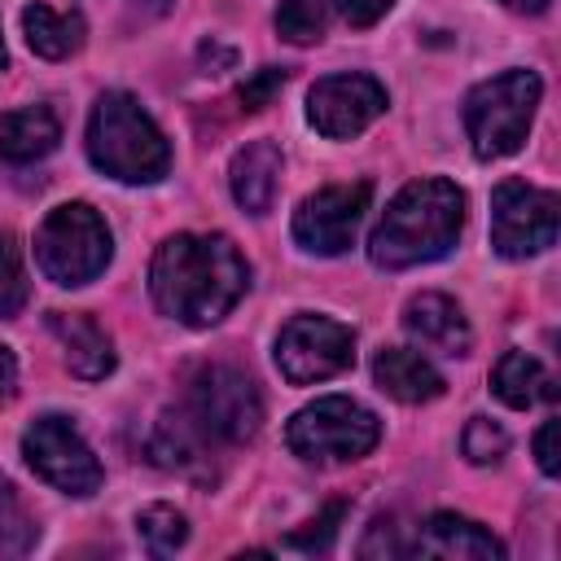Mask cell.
Listing matches in <instances>:
<instances>
[{"label": "cell", "instance_id": "cell-32", "mask_svg": "<svg viewBox=\"0 0 561 561\" xmlns=\"http://www.w3.org/2000/svg\"><path fill=\"white\" fill-rule=\"evenodd\" d=\"M0 70H4V39H0Z\"/></svg>", "mask_w": 561, "mask_h": 561}, {"label": "cell", "instance_id": "cell-19", "mask_svg": "<svg viewBox=\"0 0 561 561\" xmlns=\"http://www.w3.org/2000/svg\"><path fill=\"white\" fill-rule=\"evenodd\" d=\"M57 140H61V127L48 105H22V110L0 114V158L13 167L48 158Z\"/></svg>", "mask_w": 561, "mask_h": 561}, {"label": "cell", "instance_id": "cell-18", "mask_svg": "<svg viewBox=\"0 0 561 561\" xmlns=\"http://www.w3.org/2000/svg\"><path fill=\"white\" fill-rule=\"evenodd\" d=\"M373 381L399 403H430L443 394V373L408 346H381L373 359Z\"/></svg>", "mask_w": 561, "mask_h": 561}, {"label": "cell", "instance_id": "cell-11", "mask_svg": "<svg viewBox=\"0 0 561 561\" xmlns=\"http://www.w3.org/2000/svg\"><path fill=\"white\" fill-rule=\"evenodd\" d=\"M368 202H373V184L368 180H359V184H329V188L302 197L298 210H294V241H298V250L324 254V259L351 250L355 228H359Z\"/></svg>", "mask_w": 561, "mask_h": 561}, {"label": "cell", "instance_id": "cell-22", "mask_svg": "<svg viewBox=\"0 0 561 561\" xmlns=\"http://www.w3.org/2000/svg\"><path fill=\"white\" fill-rule=\"evenodd\" d=\"M136 530H140V539H145V548H149L153 557H171V552L184 548V539H188V522H184V513L171 508V504H149V508L136 517Z\"/></svg>", "mask_w": 561, "mask_h": 561}, {"label": "cell", "instance_id": "cell-30", "mask_svg": "<svg viewBox=\"0 0 561 561\" xmlns=\"http://www.w3.org/2000/svg\"><path fill=\"white\" fill-rule=\"evenodd\" d=\"M13 390H18V359L9 346H0V403L13 399Z\"/></svg>", "mask_w": 561, "mask_h": 561}, {"label": "cell", "instance_id": "cell-29", "mask_svg": "<svg viewBox=\"0 0 561 561\" xmlns=\"http://www.w3.org/2000/svg\"><path fill=\"white\" fill-rule=\"evenodd\" d=\"M337 9H342V18L351 22V26H373V22H381L390 9H394V0H337Z\"/></svg>", "mask_w": 561, "mask_h": 561}, {"label": "cell", "instance_id": "cell-12", "mask_svg": "<svg viewBox=\"0 0 561 561\" xmlns=\"http://www.w3.org/2000/svg\"><path fill=\"white\" fill-rule=\"evenodd\" d=\"M390 96L373 75H324L307 92V123L329 140H351L386 114Z\"/></svg>", "mask_w": 561, "mask_h": 561}, {"label": "cell", "instance_id": "cell-10", "mask_svg": "<svg viewBox=\"0 0 561 561\" xmlns=\"http://www.w3.org/2000/svg\"><path fill=\"white\" fill-rule=\"evenodd\" d=\"M355 364V333L342 320L329 316H294L276 333V368L294 386H311L324 377H337Z\"/></svg>", "mask_w": 561, "mask_h": 561}, {"label": "cell", "instance_id": "cell-2", "mask_svg": "<svg viewBox=\"0 0 561 561\" xmlns=\"http://www.w3.org/2000/svg\"><path fill=\"white\" fill-rule=\"evenodd\" d=\"M460 228H465V193L443 175L412 180L381 210L368 237V259L386 272L421 267L443 259L456 245Z\"/></svg>", "mask_w": 561, "mask_h": 561}, {"label": "cell", "instance_id": "cell-28", "mask_svg": "<svg viewBox=\"0 0 561 561\" xmlns=\"http://www.w3.org/2000/svg\"><path fill=\"white\" fill-rule=\"evenodd\" d=\"M557 434H561V421H557V416H548V421L539 425V434H535V460H539V469H543L548 478H557V473H561Z\"/></svg>", "mask_w": 561, "mask_h": 561}, {"label": "cell", "instance_id": "cell-24", "mask_svg": "<svg viewBox=\"0 0 561 561\" xmlns=\"http://www.w3.org/2000/svg\"><path fill=\"white\" fill-rule=\"evenodd\" d=\"M26 307V272L22 250L9 232H0V316H18Z\"/></svg>", "mask_w": 561, "mask_h": 561}, {"label": "cell", "instance_id": "cell-6", "mask_svg": "<svg viewBox=\"0 0 561 561\" xmlns=\"http://www.w3.org/2000/svg\"><path fill=\"white\" fill-rule=\"evenodd\" d=\"M381 438V421L346 399V394H324L307 408H298L285 425V443L298 460L307 465H346V460H359L377 447Z\"/></svg>", "mask_w": 561, "mask_h": 561}, {"label": "cell", "instance_id": "cell-33", "mask_svg": "<svg viewBox=\"0 0 561 561\" xmlns=\"http://www.w3.org/2000/svg\"><path fill=\"white\" fill-rule=\"evenodd\" d=\"M140 4H167V0H140Z\"/></svg>", "mask_w": 561, "mask_h": 561}, {"label": "cell", "instance_id": "cell-13", "mask_svg": "<svg viewBox=\"0 0 561 561\" xmlns=\"http://www.w3.org/2000/svg\"><path fill=\"white\" fill-rule=\"evenodd\" d=\"M408 552L412 557H447V561H500L504 543L486 526H478L460 513H430L416 526V539L408 543Z\"/></svg>", "mask_w": 561, "mask_h": 561}, {"label": "cell", "instance_id": "cell-9", "mask_svg": "<svg viewBox=\"0 0 561 561\" xmlns=\"http://www.w3.org/2000/svg\"><path fill=\"white\" fill-rule=\"evenodd\" d=\"M561 202L552 188L526 180H500L491 188V245L504 259H530L557 241Z\"/></svg>", "mask_w": 561, "mask_h": 561}, {"label": "cell", "instance_id": "cell-1", "mask_svg": "<svg viewBox=\"0 0 561 561\" xmlns=\"http://www.w3.org/2000/svg\"><path fill=\"white\" fill-rule=\"evenodd\" d=\"M250 289V263L224 232H175L149 263V294L162 316L206 329L219 324Z\"/></svg>", "mask_w": 561, "mask_h": 561}, {"label": "cell", "instance_id": "cell-17", "mask_svg": "<svg viewBox=\"0 0 561 561\" xmlns=\"http://www.w3.org/2000/svg\"><path fill=\"white\" fill-rule=\"evenodd\" d=\"M280 167H285V158H280L276 140H250L245 149H237V158L228 167L237 206L250 215H267L276 202V188H280Z\"/></svg>", "mask_w": 561, "mask_h": 561}, {"label": "cell", "instance_id": "cell-31", "mask_svg": "<svg viewBox=\"0 0 561 561\" xmlns=\"http://www.w3.org/2000/svg\"><path fill=\"white\" fill-rule=\"evenodd\" d=\"M508 9H517V13H539V9H548V0H504Z\"/></svg>", "mask_w": 561, "mask_h": 561}, {"label": "cell", "instance_id": "cell-20", "mask_svg": "<svg viewBox=\"0 0 561 561\" xmlns=\"http://www.w3.org/2000/svg\"><path fill=\"white\" fill-rule=\"evenodd\" d=\"M22 35L26 44L48 57V61H61L70 53L83 48V35H88V22L79 9H53V4H26L22 9Z\"/></svg>", "mask_w": 561, "mask_h": 561}, {"label": "cell", "instance_id": "cell-25", "mask_svg": "<svg viewBox=\"0 0 561 561\" xmlns=\"http://www.w3.org/2000/svg\"><path fill=\"white\" fill-rule=\"evenodd\" d=\"M460 447H465V456H469L473 465H495V460L508 451V434H504L495 421L473 416V421L465 425V434H460Z\"/></svg>", "mask_w": 561, "mask_h": 561}, {"label": "cell", "instance_id": "cell-26", "mask_svg": "<svg viewBox=\"0 0 561 561\" xmlns=\"http://www.w3.org/2000/svg\"><path fill=\"white\" fill-rule=\"evenodd\" d=\"M342 513H346V504H329L316 522H307V530L289 535V539H285V548H298V552H329V543H333V535H337Z\"/></svg>", "mask_w": 561, "mask_h": 561}, {"label": "cell", "instance_id": "cell-15", "mask_svg": "<svg viewBox=\"0 0 561 561\" xmlns=\"http://www.w3.org/2000/svg\"><path fill=\"white\" fill-rule=\"evenodd\" d=\"M48 329H53V337L61 342L66 368H70L79 381H101V377L114 373V342H110V333H105L92 316H79V311H48Z\"/></svg>", "mask_w": 561, "mask_h": 561}, {"label": "cell", "instance_id": "cell-5", "mask_svg": "<svg viewBox=\"0 0 561 561\" xmlns=\"http://www.w3.org/2000/svg\"><path fill=\"white\" fill-rule=\"evenodd\" d=\"M114 254L110 224L88 202H61L35 228V263L53 285H88L105 272Z\"/></svg>", "mask_w": 561, "mask_h": 561}, {"label": "cell", "instance_id": "cell-3", "mask_svg": "<svg viewBox=\"0 0 561 561\" xmlns=\"http://www.w3.org/2000/svg\"><path fill=\"white\" fill-rule=\"evenodd\" d=\"M88 158L96 171L123 184H153L171 171V145L162 127L123 88L96 96L88 114Z\"/></svg>", "mask_w": 561, "mask_h": 561}, {"label": "cell", "instance_id": "cell-16", "mask_svg": "<svg viewBox=\"0 0 561 561\" xmlns=\"http://www.w3.org/2000/svg\"><path fill=\"white\" fill-rule=\"evenodd\" d=\"M210 438L197 430V421L175 408V412H162L153 434H149V456L153 465L171 469V473H188V478H210Z\"/></svg>", "mask_w": 561, "mask_h": 561}, {"label": "cell", "instance_id": "cell-21", "mask_svg": "<svg viewBox=\"0 0 561 561\" xmlns=\"http://www.w3.org/2000/svg\"><path fill=\"white\" fill-rule=\"evenodd\" d=\"M491 390H495V399L508 403V408H535V403H543V399H557L552 373H548L535 355H526V351H504V355H500V364H495V373H491Z\"/></svg>", "mask_w": 561, "mask_h": 561}, {"label": "cell", "instance_id": "cell-4", "mask_svg": "<svg viewBox=\"0 0 561 561\" xmlns=\"http://www.w3.org/2000/svg\"><path fill=\"white\" fill-rule=\"evenodd\" d=\"M539 96H543L539 75L522 70V66L473 83L469 96H465V131L473 140V153L482 162L517 153L526 145V131H530V118L539 110Z\"/></svg>", "mask_w": 561, "mask_h": 561}, {"label": "cell", "instance_id": "cell-14", "mask_svg": "<svg viewBox=\"0 0 561 561\" xmlns=\"http://www.w3.org/2000/svg\"><path fill=\"white\" fill-rule=\"evenodd\" d=\"M403 329H408L421 346L443 351V355H451V359H456V355H469V346H473L469 320H465L460 302L447 298V294H416V298H408V307H403Z\"/></svg>", "mask_w": 561, "mask_h": 561}, {"label": "cell", "instance_id": "cell-23", "mask_svg": "<svg viewBox=\"0 0 561 561\" xmlns=\"http://www.w3.org/2000/svg\"><path fill=\"white\" fill-rule=\"evenodd\" d=\"M329 26V0H280L276 9V31L289 44H316L324 39Z\"/></svg>", "mask_w": 561, "mask_h": 561}, {"label": "cell", "instance_id": "cell-27", "mask_svg": "<svg viewBox=\"0 0 561 561\" xmlns=\"http://www.w3.org/2000/svg\"><path fill=\"white\" fill-rule=\"evenodd\" d=\"M285 88V70H276V66H263L254 79H245L241 83V110H263L267 101H272V92H280Z\"/></svg>", "mask_w": 561, "mask_h": 561}, {"label": "cell", "instance_id": "cell-8", "mask_svg": "<svg viewBox=\"0 0 561 561\" xmlns=\"http://www.w3.org/2000/svg\"><path fill=\"white\" fill-rule=\"evenodd\" d=\"M22 456L35 469V478H44L48 486H57L66 495H79V500L101 491V482H105V469H101L96 451L88 447V438L75 430L70 416H57V412L35 416L26 425Z\"/></svg>", "mask_w": 561, "mask_h": 561}, {"label": "cell", "instance_id": "cell-7", "mask_svg": "<svg viewBox=\"0 0 561 561\" xmlns=\"http://www.w3.org/2000/svg\"><path fill=\"white\" fill-rule=\"evenodd\" d=\"M180 408L197 421V430L210 443H245L263 425V394H259L254 377L237 364L197 368Z\"/></svg>", "mask_w": 561, "mask_h": 561}]
</instances>
